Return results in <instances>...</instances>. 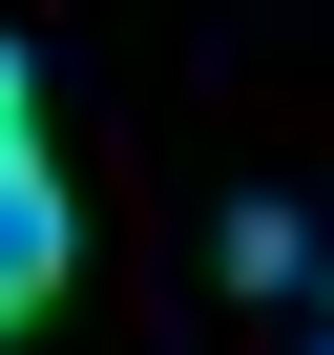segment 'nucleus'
Returning a JSON list of instances; mask_svg holds the SVG:
<instances>
[{"label":"nucleus","mask_w":334,"mask_h":355,"mask_svg":"<svg viewBox=\"0 0 334 355\" xmlns=\"http://www.w3.org/2000/svg\"><path fill=\"white\" fill-rule=\"evenodd\" d=\"M0 146H42V125H0Z\"/></svg>","instance_id":"2"},{"label":"nucleus","mask_w":334,"mask_h":355,"mask_svg":"<svg viewBox=\"0 0 334 355\" xmlns=\"http://www.w3.org/2000/svg\"><path fill=\"white\" fill-rule=\"evenodd\" d=\"M0 125H42V63H21V21H0Z\"/></svg>","instance_id":"1"}]
</instances>
